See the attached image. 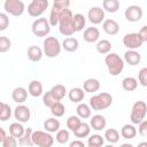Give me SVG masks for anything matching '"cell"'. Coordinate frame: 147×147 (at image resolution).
<instances>
[{
    "mask_svg": "<svg viewBox=\"0 0 147 147\" xmlns=\"http://www.w3.org/2000/svg\"><path fill=\"white\" fill-rule=\"evenodd\" d=\"M74 14L72 11L68 8L64 10V13L61 15L60 17V21H59V30H60V33L65 36V37H70L72 36L76 30H75V26H74Z\"/></svg>",
    "mask_w": 147,
    "mask_h": 147,
    "instance_id": "obj_1",
    "label": "cell"
},
{
    "mask_svg": "<svg viewBox=\"0 0 147 147\" xmlns=\"http://www.w3.org/2000/svg\"><path fill=\"white\" fill-rule=\"evenodd\" d=\"M105 63L111 76H118L124 69V61L116 53H108L105 57Z\"/></svg>",
    "mask_w": 147,
    "mask_h": 147,
    "instance_id": "obj_2",
    "label": "cell"
},
{
    "mask_svg": "<svg viewBox=\"0 0 147 147\" xmlns=\"http://www.w3.org/2000/svg\"><path fill=\"white\" fill-rule=\"evenodd\" d=\"M69 6H70L69 0H55L54 1L53 7H52L51 13H49V17L47 18L51 26H55L59 24L61 15L64 13L65 9H68Z\"/></svg>",
    "mask_w": 147,
    "mask_h": 147,
    "instance_id": "obj_3",
    "label": "cell"
},
{
    "mask_svg": "<svg viewBox=\"0 0 147 147\" xmlns=\"http://www.w3.org/2000/svg\"><path fill=\"white\" fill-rule=\"evenodd\" d=\"M113 103V96L110 93L107 92H101L99 94L93 95L90 99V108L93 110H103L110 107Z\"/></svg>",
    "mask_w": 147,
    "mask_h": 147,
    "instance_id": "obj_4",
    "label": "cell"
},
{
    "mask_svg": "<svg viewBox=\"0 0 147 147\" xmlns=\"http://www.w3.org/2000/svg\"><path fill=\"white\" fill-rule=\"evenodd\" d=\"M42 53L47 57H56L61 53V44L57 38L55 37H46L42 42Z\"/></svg>",
    "mask_w": 147,
    "mask_h": 147,
    "instance_id": "obj_5",
    "label": "cell"
},
{
    "mask_svg": "<svg viewBox=\"0 0 147 147\" xmlns=\"http://www.w3.org/2000/svg\"><path fill=\"white\" fill-rule=\"evenodd\" d=\"M32 144L38 147H52L54 144V138L51 133L46 131H33L32 132Z\"/></svg>",
    "mask_w": 147,
    "mask_h": 147,
    "instance_id": "obj_6",
    "label": "cell"
},
{
    "mask_svg": "<svg viewBox=\"0 0 147 147\" xmlns=\"http://www.w3.org/2000/svg\"><path fill=\"white\" fill-rule=\"evenodd\" d=\"M146 113H147V105L144 101L134 102L130 114V119L132 124H139L140 122H142L146 117Z\"/></svg>",
    "mask_w": 147,
    "mask_h": 147,
    "instance_id": "obj_7",
    "label": "cell"
},
{
    "mask_svg": "<svg viewBox=\"0 0 147 147\" xmlns=\"http://www.w3.org/2000/svg\"><path fill=\"white\" fill-rule=\"evenodd\" d=\"M32 33L37 37H46L51 32V25L46 17H39L32 23Z\"/></svg>",
    "mask_w": 147,
    "mask_h": 147,
    "instance_id": "obj_8",
    "label": "cell"
},
{
    "mask_svg": "<svg viewBox=\"0 0 147 147\" xmlns=\"http://www.w3.org/2000/svg\"><path fill=\"white\" fill-rule=\"evenodd\" d=\"M3 8L6 13L13 16H21L25 10V5L21 0H6L3 2Z\"/></svg>",
    "mask_w": 147,
    "mask_h": 147,
    "instance_id": "obj_9",
    "label": "cell"
},
{
    "mask_svg": "<svg viewBox=\"0 0 147 147\" xmlns=\"http://www.w3.org/2000/svg\"><path fill=\"white\" fill-rule=\"evenodd\" d=\"M48 7V0H32L28 5V14L31 17H39Z\"/></svg>",
    "mask_w": 147,
    "mask_h": 147,
    "instance_id": "obj_10",
    "label": "cell"
},
{
    "mask_svg": "<svg viewBox=\"0 0 147 147\" xmlns=\"http://www.w3.org/2000/svg\"><path fill=\"white\" fill-rule=\"evenodd\" d=\"M144 41L141 40V38L139 37L138 33L132 32V33H126L123 37V45L131 51H136L137 48H140L142 46Z\"/></svg>",
    "mask_w": 147,
    "mask_h": 147,
    "instance_id": "obj_11",
    "label": "cell"
},
{
    "mask_svg": "<svg viewBox=\"0 0 147 147\" xmlns=\"http://www.w3.org/2000/svg\"><path fill=\"white\" fill-rule=\"evenodd\" d=\"M142 9L140 6L137 5H131L129 7H126L125 11H124V16L129 22H139L142 17Z\"/></svg>",
    "mask_w": 147,
    "mask_h": 147,
    "instance_id": "obj_12",
    "label": "cell"
},
{
    "mask_svg": "<svg viewBox=\"0 0 147 147\" xmlns=\"http://www.w3.org/2000/svg\"><path fill=\"white\" fill-rule=\"evenodd\" d=\"M87 18L92 24H100L105 21V10L101 7H91L87 13Z\"/></svg>",
    "mask_w": 147,
    "mask_h": 147,
    "instance_id": "obj_13",
    "label": "cell"
},
{
    "mask_svg": "<svg viewBox=\"0 0 147 147\" xmlns=\"http://www.w3.org/2000/svg\"><path fill=\"white\" fill-rule=\"evenodd\" d=\"M14 116L18 123H26L31 117L30 108L24 106V105H18L14 109Z\"/></svg>",
    "mask_w": 147,
    "mask_h": 147,
    "instance_id": "obj_14",
    "label": "cell"
},
{
    "mask_svg": "<svg viewBox=\"0 0 147 147\" xmlns=\"http://www.w3.org/2000/svg\"><path fill=\"white\" fill-rule=\"evenodd\" d=\"M102 29L103 31L107 33V34H110V36H115L118 33L119 31V24L113 20V18H107L103 21L102 23Z\"/></svg>",
    "mask_w": 147,
    "mask_h": 147,
    "instance_id": "obj_15",
    "label": "cell"
},
{
    "mask_svg": "<svg viewBox=\"0 0 147 147\" xmlns=\"http://www.w3.org/2000/svg\"><path fill=\"white\" fill-rule=\"evenodd\" d=\"M99 37H100V32L94 26H90V28H86L83 32V38L86 42H95L99 40Z\"/></svg>",
    "mask_w": 147,
    "mask_h": 147,
    "instance_id": "obj_16",
    "label": "cell"
},
{
    "mask_svg": "<svg viewBox=\"0 0 147 147\" xmlns=\"http://www.w3.org/2000/svg\"><path fill=\"white\" fill-rule=\"evenodd\" d=\"M106 124H107V121H106L105 116H102L100 114H96V115L92 116L91 119H90V126L95 131L103 130L106 127Z\"/></svg>",
    "mask_w": 147,
    "mask_h": 147,
    "instance_id": "obj_17",
    "label": "cell"
},
{
    "mask_svg": "<svg viewBox=\"0 0 147 147\" xmlns=\"http://www.w3.org/2000/svg\"><path fill=\"white\" fill-rule=\"evenodd\" d=\"M123 61H125L130 65H137L141 61V54L139 52H137V51L129 49V51H126L124 53V60Z\"/></svg>",
    "mask_w": 147,
    "mask_h": 147,
    "instance_id": "obj_18",
    "label": "cell"
},
{
    "mask_svg": "<svg viewBox=\"0 0 147 147\" xmlns=\"http://www.w3.org/2000/svg\"><path fill=\"white\" fill-rule=\"evenodd\" d=\"M68 98L70 101L76 102V103H80L84 98H85V92L83 88L80 87H72L69 92H68Z\"/></svg>",
    "mask_w": 147,
    "mask_h": 147,
    "instance_id": "obj_19",
    "label": "cell"
},
{
    "mask_svg": "<svg viewBox=\"0 0 147 147\" xmlns=\"http://www.w3.org/2000/svg\"><path fill=\"white\" fill-rule=\"evenodd\" d=\"M11 99L13 101L17 102V103H23L24 101H26L28 99V91L24 87H16L14 88V91L11 92Z\"/></svg>",
    "mask_w": 147,
    "mask_h": 147,
    "instance_id": "obj_20",
    "label": "cell"
},
{
    "mask_svg": "<svg viewBox=\"0 0 147 147\" xmlns=\"http://www.w3.org/2000/svg\"><path fill=\"white\" fill-rule=\"evenodd\" d=\"M99 88H100V82L96 78H88L83 84V90L84 92H87V93L98 92Z\"/></svg>",
    "mask_w": 147,
    "mask_h": 147,
    "instance_id": "obj_21",
    "label": "cell"
},
{
    "mask_svg": "<svg viewBox=\"0 0 147 147\" xmlns=\"http://www.w3.org/2000/svg\"><path fill=\"white\" fill-rule=\"evenodd\" d=\"M28 92L31 96L33 98H38L42 94V85L39 80H31L29 83V86H28Z\"/></svg>",
    "mask_w": 147,
    "mask_h": 147,
    "instance_id": "obj_22",
    "label": "cell"
},
{
    "mask_svg": "<svg viewBox=\"0 0 147 147\" xmlns=\"http://www.w3.org/2000/svg\"><path fill=\"white\" fill-rule=\"evenodd\" d=\"M61 47H63L64 51H67V52H76L78 49V47H79V42L74 37H67L62 41Z\"/></svg>",
    "mask_w": 147,
    "mask_h": 147,
    "instance_id": "obj_23",
    "label": "cell"
},
{
    "mask_svg": "<svg viewBox=\"0 0 147 147\" xmlns=\"http://www.w3.org/2000/svg\"><path fill=\"white\" fill-rule=\"evenodd\" d=\"M42 49L39 46H30L28 48V57L31 62H38L42 57Z\"/></svg>",
    "mask_w": 147,
    "mask_h": 147,
    "instance_id": "obj_24",
    "label": "cell"
},
{
    "mask_svg": "<svg viewBox=\"0 0 147 147\" xmlns=\"http://www.w3.org/2000/svg\"><path fill=\"white\" fill-rule=\"evenodd\" d=\"M44 129H45L46 132H48V133L57 132V131L60 130V122H59V119H56V117L47 118V119L44 122Z\"/></svg>",
    "mask_w": 147,
    "mask_h": 147,
    "instance_id": "obj_25",
    "label": "cell"
},
{
    "mask_svg": "<svg viewBox=\"0 0 147 147\" xmlns=\"http://www.w3.org/2000/svg\"><path fill=\"white\" fill-rule=\"evenodd\" d=\"M24 131H25V129H24V126L22 125V123L14 122V123H11V124L9 125V134L13 136V137L16 138V139H20V138L23 136Z\"/></svg>",
    "mask_w": 147,
    "mask_h": 147,
    "instance_id": "obj_26",
    "label": "cell"
},
{
    "mask_svg": "<svg viewBox=\"0 0 147 147\" xmlns=\"http://www.w3.org/2000/svg\"><path fill=\"white\" fill-rule=\"evenodd\" d=\"M121 136L124 139H133L137 136V129L133 124H125L121 129Z\"/></svg>",
    "mask_w": 147,
    "mask_h": 147,
    "instance_id": "obj_27",
    "label": "cell"
},
{
    "mask_svg": "<svg viewBox=\"0 0 147 147\" xmlns=\"http://www.w3.org/2000/svg\"><path fill=\"white\" fill-rule=\"evenodd\" d=\"M49 91H51V93L53 94V96H54L57 101H61V100L65 96V94H67V88H65V86L62 85V84L54 85Z\"/></svg>",
    "mask_w": 147,
    "mask_h": 147,
    "instance_id": "obj_28",
    "label": "cell"
},
{
    "mask_svg": "<svg viewBox=\"0 0 147 147\" xmlns=\"http://www.w3.org/2000/svg\"><path fill=\"white\" fill-rule=\"evenodd\" d=\"M76 113H77V116L79 118H83V119H86V118L91 117V108L87 103H84V102H80L77 106Z\"/></svg>",
    "mask_w": 147,
    "mask_h": 147,
    "instance_id": "obj_29",
    "label": "cell"
},
{
    "mask_svg": "<svg viewBox=\"0 0 147 147\" xmlns=\"http://www.w3.org/2000/svg\"><path fill=\"white\" fill-rule=\"evenodd\" d=\"M119 1L118 0H103L102 2V9L108 13H116L119 9Z\"/></svg>",
    "mask_w": 147,
    "mask_h": 147,
    "instance_id": "obj_30",
    "label": "cell"
},
{
    "mask_svg": "<svg viewBox=\"0 0 147 147\" xmlns=\"http://www.w3.org/2000/svg\"><path fill=\"white\" fill-rule=\"evenodd\" d=\"M122 87L124 91L132 92L138 87V80L134 77H125L122 80Z\"/></svg>",
    "mask_w": 147,
    "mask_h": 147,
    "instance_id": "obj_31",
    "label": "cell"
},
{
    "mask_svg": "<svg viewBox=\"0 0 147 147\" xmlns=\"http://www.w3.org/2000/svg\"><path fill=\"white\" fill-rule=\"evenodd\" d=\"M32 132H33V130H32L31 127L25 129L23 136L18 139L17 144H18L20 146H33V144H32V139H31V137H32Z\"/></svg>",
    "mask_w": 147,
    "mask_h": 147,
    "instance_id": "obj_32",
    "label": "cell"
},
{
    "mask_svg": "<svg viewBox=\"0 0 147 147\" xmlns=\"http://www.w3.org/2000/svg\"><path fill=\"white\" fill-rule=\"evenodd\" d=\"M90 132H91V126L90 124L85 123V122H82L80 125L78 126V129L74 132V134L77 137V138H86L90 136Z\"/></svg>",
    "mask_w": 147,
    "mask_h": 147,
    "instance_id": "obj_33",
    "label": "cell"
},
{
    "mask_svg": "<svg viewBox=\"0 0 147 147\" xmlns=\"http://www.w3.org/2000/svg\"><path fill=\"white\" fill-rule=\"evenodd\" d=\"M96 51H98V53H100V54H108V53H110V49H111V42L109 41V40H107V39H101V40H99L98 42H96Z\"/></svg>",
    "mask_w": 147,
    "mask_h": 147,
    "instance_id": "obj_34",
    "label": "cell"
},
{
    "mask_svg": "<svg viewBox=\"0 0 147 147\" xmlns=\"http://www.w3.org/2000/svg\"><path fill=\"white\" fill-rule=\"evenodd\" d=\"M72 20H74V26H75L76 32L77 31H82L85 28L86 18H85V16L83 14H75Z\"/></svg>",
    "mask_w": 147,
    "mask_h": 147,
    "instance_id": "obj_35",
    "label": "cell"
},
{
    "mask_svg": "<svg viewBox=\"0 0 147 147\" xmlns=\"http://www.w3.org/2000/svg\"><path fill=\"white\" fill-rule=\"evenodd\" d=\"M103 139H106L110 144H116L119 140V132L116 129H108L105 132Z\"/></svg>",
    "mask_w": 147,
    "mask_h": 147,
    "instance_id": "obj_36",
    "label": "cell"
},
{
    "mask_svg": "<svg viewBox=\"0 0 147 147\" xmlns=\"http://www.w3.org/2000/svg\"><path fill=\"white\" fill-rule=\"evenodd\" d=\"M51 113L54 117H61L65 113V107L61 101H57L51 107Z\"/></svg>",
    "mask_w": 147,
    "mask_h": 147,
    "instance_id": "obj_37",
    "label": "cell"
},
{
    "mask_svg": "<svg viewBox=\"0 0 147 147\" xmlns=\"http://www.w3.org/2000/svg\"><path fill=\"white\" fill-rule=\"evenodd\" d=\"M80 123H82L80 118H79L77 115H72V116H70V117L67 119V127H68L70 131L75 132V131L78 129V126L80 125Z\"/></svg>",
    "mask_w": 147,
    "mask_h": 147,
    "instance_id": "obj_38",
    "label": "cell"
},
{
    "mask_svg": "<svg viewBox=\"0 0 147 147\" xmlns=\"http://www.w3.org/2000/svg\"><path fill=\"white\" fill-rule=\"evenodd\" d=\"M105 142V139L101 134H92L87 138V144L90 146H95V147H102Z\"/></svg>",
    "mask_w": 147,
    "mask_h": 147,
    "instance_id": "obj_39",
    "label": "cell"
},
{
    "mask_svg": "<svg viewBox=\"0 0 147 147\" xmlns=\"http://www.w3.org/2000/svg\"><path fill=\"white\" fill-rule=\"evenodd\" d=\"M11 41L6 36H0V53H6L10 49Z\"/></svg>",
    "mask_w": 147,
    "mask_h": 147,
    "instance_id": "obj_40",
    "label": "cell"
},
{
    "mask_svg": "<svg viewBox=\"0 0 147 147\" xmlns=\"http://www.w3.org/2000/svg\"><path fill=\"white\" fill-rule=\"evenodd\" d=\"M55 139L59 144H65L69 140V131L68 130H59L56 132Z\"/></svg>",
    "mask_w": 147,
    "mask_h": 147,
    "instance_id": "obj_41",
    "label": "cell"
},
{
    "mask_svg": "<svg viewBox=\"0 0 147 147\" xmlns=\"http://www.w3.org/2000/svg\"><path fill=\"white\" fill-rule=\"evenodd\" d=\"M42 102H44V105H45L46 107L51 108L55 102H57V100L53 96V94L51 93V91H48V92H46V93L42 95Z\"/></svg>",
    "mask_w": 147,
    "mask_h": 147,
    "instance_id": "obj_42",
    "label": "cell"
},
{
    "mask_svg": "<svg viewBox=\"0 0 147 147\" xmlns=\"http://www.w3.org/2000/svg\"><path fill=\"white\" fill-rule=\"evenodd\" d=\"M1 144H2V147H17V139L9 134L5 137Z\"/></svg>",
    "mask_w": 147,
    "mask_h": 147,
    "instance_id": "obj_43",
    "label": "cell"
},
{
    "mask_svg": "<svg viewBox=\"0 0 147 147\" xmlns=\"http://www.w3.org/2000/svg\"><path fill=\"white\" fill-rule=\"evenodd\" d=\"M10 116H11V108H10L9 105L5 103V107H3L2 111L0 113V121L6 122V121H8L10 118Z\"/></svg>",
    "mask_w": 147,
    "mask_h": 147,
    "instance_id": "obj_44",
    "label": "cell"
},
{
    "mask_svg": "<svg viewBox=\"0 0 147 147\" xmlns=\"http://www.w3.org/2000/svg\"><path fill=\"white\" fill-rule=\"evenodd\" d=\"M9 25V18L6 13H0V31H3Z\"/></svg>",
    "mask_w": 147,
    "mask_h": 147,
    "instance_id": "obj_45",
    "label": "cell"
},
{
    "mask_svg": "<svg viewBox=\"0 0 147 147\" xmlns=\"http://www.w3.org/2000/svg\"><path fill=\"white\" fill-rule=\"evenodd\" d=\"M138 80L142 86H147V68L140 69L138 74Z\"/></svg>",
    "mask_w": 147,
    "mask_h": 147,
    "instance_id": "obj_46",
    "label": "cell"
},
{
    "mask_svg": "<svg viewBox=\"0 0 147 147\" xmlns=\"http://www.w3.org/2000/svg\"><path fill=\"white\" fill-rule=\"evenodd\" d=\"M138 133L142 137L147 136V121L146 119H144L142 122H140L138 124Z\"/></svg>",
    "mask_w": 147,
    "mask_h": 147,
    "instance_id": "obj_47",
    "label": "cell"
},
{
    "mask_svg": "<svg viewBox=\"0 0 147 147\" xmlns=\"http://www.w3.org/2000/svg\"><path fill=\"white\" fill-rule=\"evenodd\" d=\"M138 34H139V37L141 38V40H142L144 42H146V41H147V26L144 25V26L140 29V31L138 32Z\"/></svg>",
    "mask_w": 147,
    "mask_h": 147,
    "instance_id": "obj_48",
    "label": "cell"
},
{
    "mask_svg": "<svg viewBox=\"0 0 147 147\" xmlns=\"http://www.w3.org/2000/svg\"><path fill=\"white\" fill-rule=\"evenodd\" d=\"M69 147H86V146L82 140H74L70 142Z\"/></svg>",
    "mask_w": 147,
    "mask_h": 147,
    "instance_id": "obj_49",
    "label": "cell"
},
{
    "mask_svg": "<svg viewBox=\"0 0 147 147\" xmlns=\"http://www.w3.org/2000/svg\"><path fill=\"white\" fill-rule=\"evenodd\" d=\"M6 136H7V134H6V131H5V129L0 126V142H2V140L5 139V137H6Z\"/></svg>",
    "mask_w": 147,
    "mask_h": 147,
    "instance_id": "obj_50",
    "label": "cell"
},
{
    "mask_svg": "<svg viewBox=\"0 0 147 147\" xmlns=\"http://www.w3.org/2000/svg\"><path fill=\"white\" fill-rule=\"evenodd\" d=\"M138 147H147V142L146 141H142V142L138 144Z\"/></svg>",
    "mask_w": 147,
    "mask_h": 147,
    "instance_id": "obj_51",
    "label": "cell"
},
{
    "mask_svg": "<svg viewBox=\"0 0 147 147\" xmlns=\"http://www.w3.org/2000/svg\"><path fill=\"white\" fill-rule=\"evenodd\" d=\"M119 147H133V145H131V144H127V142H125V144H122Z\"/></svg>",
    "mask_w": 147,
    "mask_h": 147,
    "instance_id": "obj_52",
    "label": "cell"
},
{
    "mask_svg": "<svg viewBox=\"0 0 147 147\" xmlns=\"http://www.w3.org/2000/svg\"><path fill=\"white\" fill-rule=\"evenodd\" d=\"M3 107H5V102H0V113L2 111V109H3Z\"/></svg>",
    "mask_w": 147,
    "mask_h": 147,
    "instance_id": "obj_53",
    "label": "cell"
},
{
    "mask_svg": "<svg viewBox=\"0 0 147 147\" xmlns=\"http://www.w3.org/2000/svg\"><path fill=\"white\" fill-rule=\"evenodd\" d=\"M105 147H114V146H113V145H111V144H109V145H106V146H105Z\"/></svg>",
    "mask_w": 147,
    "mask_h": 147,
    "instance_id": "obj_54",
    "label": "cell"
},
{
    "mask_svg": "<svg viewBox=\"0 0 147 147\" xmlns=\"http://www.w3.org/2000/svg\"><path fill=\"white\" fill-rule=\"evenodd\" d=\"M87 147H95V146H90V145H88V146H87Z\"/></svg>",
    "mask_w": 147,
    "mask_h": 147,
    "instance_id": "obj_55",
    "label": "cell"
}]
</instances>
